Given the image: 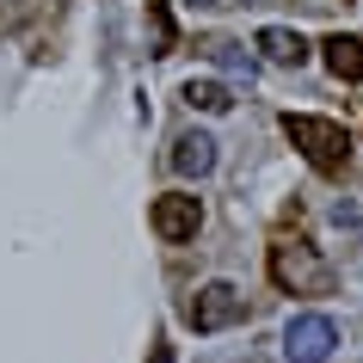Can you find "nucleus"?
Listing matches in <instances>:
<instances>
[{
	"label": "nucleus",
	"mask_w": 363,
	"mask_h": 363,
	"mask_svg": "<svg viewBox=\"0 0 363 363\" xmlns=\"http://www.w3.org/2000/svg\"><path fill=\"white\" fill-rule=\"evenodd\" d=\"M172 172H179V179H210L216 172V135H203V130L179 135V142H172Z\"/></svg>",
	"instance_id": "nucleus-6"
},
{
	"label": "nucleus",
	"mask_w": 363,
	"mask_h": 363,
	"mask_svg": "<svg viewBox=\"0 0 363 363\" xmlns=\"http://www.w3.org/2000/svg\"><path fill=\"white\" fill-rule=\"evenodd\" d=\"M179 99H185L191 111H203V117H222V111H234V93L222 86V80H185V86H179Z\"/></svg>",
	"instance_id": "nucleus-9"
},
{
	"label": "nucleus",
	"mask_w": 363,
	"mask_h": 363,
	"mask_svg": "<svg viewBox=\"0 0 363 363\" xmlns=\"http://www.w3.org/2000/svg\"><path fill=\"white\" fill-rule=\"evenodd\" d=\"M252 50H259L265 62H277V68H302L308 62V38L289 31V25H265V31L252 38Z\"/></svg>",
	"instance_id": "nucleus-7"
},
{
	"label": "nucleus",
	"mask_w": 363,
	"mask_h": 363,
	"mask_svg": "<svg viewBox=\"0 0 363 363\" xmlns=\"http://www.w3.org/2000/svg\"><path fill=\"white\" fill-rule=\"evenodd\" d=\"M240 320V289L228 284V277H216V284H203L191 296V308H185V326L191 333H222V326Z\"/></svg>",
	"instance_id": "nucleus-4"
},
{
	"label": "nucleus",
	"mask_w": 363,
	"mask_h": 363,
	"mask_svg": "<svg viewBox=\"0 0 363 363\" xmlns=\"http://www.w3.org/2000/svg\"><path fill=\"white\" fill-rule=\"evenodd\" d=\"M148 19H154V56H167V50H172V19H167V6H154Z\"/></svg>",
	"instance_id": "nucleus-11"
},
{
	"label": "nucleus",
	"mask_w": 363,
	"mask_h": 363,
	"mask_svg": "<svg viewBox=\"0 0 363 363\" xmlns=\"http://www.w3.org/2000/svg\"><path fill=\"white\" fill-rule=\"evenodd\" d=\"M197 6H222V0H197Z\"/></svg>",
	"instance_id": "nucleus-12"
},
{
	"label": "nucleus",
	"mask_w": 363,
	"mask_h": 363,
	"mask_svg": "<svg viewBox=\"0 0 363 363\" xmlns=\"http://www.w3.org/2000/svg\"><path fill=\"white\" fill-rule=\"evenodd\" d=\"M210 62H216V68H222V74L247 80V86H252V74H259V62H252L247 50H240V43H210Z\"/></svg>",
	"instance_id": "nucleus-10"
},
{
	"label": "nucleus",
	"mask_w": 363,
	"mask_h": 363,
	"mask_svg": "<svg viewBox=\"0 0 363 363\" xmlns=\"http://www.w3.org/2000/svg\"><path fill=\"white\" fill-rule=\"evenodd\" d=\"M339 351V326L333 314H296L284 326V363H326Z\"/></svg>",
	"instance_id": "nucleus-3"
},
{
	"label": "nucleus",
	"mask_w": 363,
	"mask_h": 363,
	"mask_svg": "<svg viewBox=\"0 0 363 363\" xmlns=\"http://www.w3.org/2000/svg\"><path fill=\"white\" fill-rule=\"evenodd\" d=\"M154 234L167 240V247H179V240H197V228H203V203H197L191 191H167L154 197Z\"/></svg>",
	"instance_id": "nucleus-5"
},
{
	"label": "nucleus",
	"mask_w": 363,
	"mask_h": 363,
	"mask_svg": "<svg viewBox=\"0 0 363 363\" xmlns=\"http://www.w3.org/2000/svg\"><path fill=\"white\" fill-rule=\"evenodd\" d=\"M271 284L289 289V296H326V289H333V271H326V259L314 247L277 240V247H271Z\"/></svg>",
	"instance_id": "nucleus-2"
},
{
	"label": "nucleus",
	"mask_w": 363,
	"mask_h": 363,
	"mask_svg": "<svg viewBox=\"0 0 363 363\" xmlns=\"http://www.w3.org/2000/svg\"><path fill=\"white\" fill-rule=\"evenodd\" d=\"M320 56L333 68V80H363V38L333 31V38H320Z\"/></svg>",
	"instance_id": "nucleus-8"
},
{
	"label": "nucleus",
	"mask_w": 363,
	"mask_h": 363,
	"mask_svg": "<svg viewBox=\"0 0 363 363\" xmlns=\"http://www.w3.org/2000/svg\"><path fill=\"white\" fill-rule=\"evenodd\" d=\"M284 135L308 154V167H320V172H339L345 160H351V135H345V123H333V117L289 111L284 117Z\"/></svg>",
	"instance_id": "nucleus-1"
}]
</instances>
